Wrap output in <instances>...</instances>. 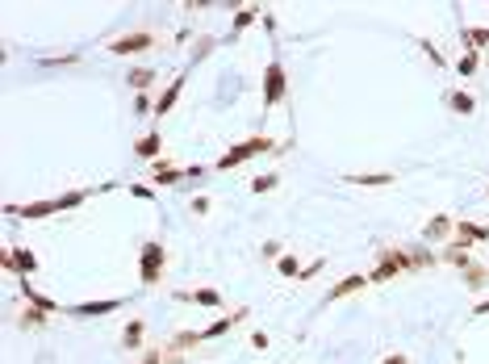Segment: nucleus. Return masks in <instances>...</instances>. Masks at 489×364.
Here are the masks:
<instances>
[{"mask_svg": "<svg viewBox=\"0 0 489 364\" xmlns=\"http://www.w3.org/2000/svg\"><path fill=\"white\" fill-rule=\"evenodd\" d=\"M126 302L122 297H105V302H80V306H71L67 314L71 319H100V314H113V310H122Z\"/></svg>", "mask_w": 489, "mask_h": 364, "instance_id": "8", "label": "nucleus"}, {"mask_svg": "<svg viewBox=\"0 0 489 364\" xmlns=\"http://www.w3.org/2000/svg\"><path fill=\"white\" fill-rule=\"evenodd\" d=\"M255 21H264V8L260 4H243L238 13H234V21H230V38H238L247 25H255Z\"/></svg>", "mask_w": 489, "mask_h": 364, "instance_id": "16", "label": "nucleus"}, {"mask_svg": "<svg viewBox=\"0 0 489 364\" xmlns=\"http://www.w3.org/2000/svg\"><path fill=\"white\" fill-rule=\"evenodd\" d=\"M34 273H38V256L30 247H13V276L21 280V276H34Z\"/></svg>", "mask_w": 489, "mask_h": 364, "instance_id": "18", "label": "nucleus"}, {"mask_svg": "<svg viewBox=\"0 0 489 364\" xmlns=\"http://www.w3.org/2000/svg\"><path fill=\"white\" fill-rule=\"evenodd\" d=\"M130 193H134V197H142V201H151V197H155V188H146V184H130Z\"/></svg>", "mask_w": 489, "mask_h": 364, "instance_id": "38", "label": "nucleus"}, {"mask_svg": "<svg viewBox=\"0 0 489 364\" xmlns=\"http://www.w3.org/2000/svg\"><path fill=\"white\" fill-rule=\"evenodd\" d=\"M276 184H280V176H276V172H267V176H255V181H251V193H272Z\"/></svg>", "mask_w": 489, "mask_h": 364, "instance_id": "30", "label": "nucleus"}, {"mask_svg": "<svg viewBox=\"0 0 489 364\" xmlns=\"http://www.w3.org/2000/svg\"><path fill=\"white\" fill-rule=\"evenodd\" d=\"M180 181H188L184 168H172V164H163V159L155 164V184H159V188H163V184H180Z\"/></svg>", "mask_w": 489, "mask_h": 364, "instance_id": "23", "label": "nucleus"}, {"mask_svg": "<svg viewBox=\"0 0 489 364\" xmlns=\"http://www.w3.org/2000/svg\"><path fill=\"white\" fill-rule=\"evenodd\" d=\"M410 260H414V273H418V268H435V264H439V256H435L431 247H410Z\"/></svg>", "mask_w": 489, "mask_h": 364, "instance_id": "28", "label": "nucleus"}, {"mask_svg": "<svg viewBox=\"0 0 489 364\" xmlns=\"http://www.w3.org/2000/svg\"><path fill=\"white\" fill-rule=\"evenodd\" d=\"M134 155H138V159H155V164H159V155H163V135H159V130H146V135L134 142Z\"/></svg>", "mask_w": 489, "mask_h": 364, "instance_id": "13", "label": "nucleus"}, {"mask_svg": "<svg viewBox=\"0 0 489 364\" xmlns=\"http://www.w3.org/2000/svg\"><path fill=\"white\" fill-rule=\"evenodd\" d=\"M401 273H414L410 247H381V251H376V268L368 273V285H385V280H398Z\"/></svg>", "mask_w": 489, "mask_h": 364, "instance_id": "2", "label": "nucleus"}, {"mask_svg": "<svg viewBox=\"0 0 489 364\" xmlns=\"http://www.w3.org/2000/svg\"><path fill=\"white\" fill-rule=\"evenodd\" d=\"M17 289H21V297H25L30 306H38V310H46V314H59V302H50L46 293H38V289L30 285V276H21V280H17Z\"/></svg>", "mask_w": 489, "mask_h": 364, "instance_id": "15", "label": "nucleus"}, {"mask_svg": "<svg viewBox=\"0 0 489 364\" xmlns=\"http://www.w3.org/2000/svg\"><path fill=\"white\" fill-rule=\"evenodd\" d=\"M142 364H163V348H146V352H142Z\"/></svg>", "mask_w": 489, "mask_h": 364, "instance_id": "36", "label": "nucleus"}, {"mask_svg": "<svg viewBox=\"0 0 489 364\" xmlns=\"http://www.w3.org/2000/svg\"><path fill=\"white\" fill-rule=\"evenodd\" d=\"M477 67H481V50H477V46H464V55L456 59V72L468 80V76H477Z\"/></svg>", "mask_w": 489, "mask_h": 364, "instance_id": "22", "label": "nucleus"}, {"mask_svg": "<svg viewBox=\"0 0 489 364\" xmlns=\"http://www.w3.org/2000/svg\"><path fill=\"white\" fill-rule=\"evenodd\" d=\"M92 197V188H76V193H63V197H50V201H30V205H4V214L13 218H25V222H42L50 214H63V210H76Z\"/></svg>", "mask_w": 489, "mask_h": 364, "instance_id": "1", "label": "nucleus"}, {"mask_svg": "<svg viewBox=\"0 0 489 364\" xmlns=\"http://www.w3.org/2000/svg\"><path fill=\"white\" fill-rule=\"evenodd\" d=\"M381 364H410V356H405V352H389Z\"/></svg>", "mask_w": 489, "mask_h": 364, "instance_id": "40", "label": "nucleus"}, {"mask_svg": "<svg viewBox=\"0 0 489 364\" xmlns=\"http://www.w3.org/2000/svg\"><path fill=\"white\" fill-rule=\"evenodd\" d=\"M214 38H197V46H192V63H201V59H209V55H214Z\"/></svg>", "mask_w": 489, "mask_h": 364, "instance_id": "31", "label": "nucleus"}, {"mask_svg": "<svg viewBox=\"0 0 489 364\" xmlns=\"http://www.w3.org/2000/svg\"><path fill=\"white\" fill-rule=\"evenodd\" d=\"M364 285H368V273H352V276H343L339 285H330L322 302H326V306H330V302H343V297H352V293H359Z\"/></svg>", "mask_w": 489, "mask_h": 364, "instance_id": "9", "label": "nucleus"}, {"mask_svg": "<svg viewBox=\"0 0 489 364\" xmlns=\"http://www.w3.org/2000/svg\"><path fill=\"white\" fill-rule=\"evenodd\" d=\"M192 214H209V197H197V201H192Z\"/></svg>", "mask_w": 489, "mask_h": 364, "instance_id": "41", "label": "nucleus"}, {"mask_svg": "<svg viewBox=\"0 0 489 364\" xmlns=\"http://www.w3.org/2000/svg\"><path fill=\"white\" fill-rule=\"evenodd\" d=\"M464 46H489V30H464Z\"/></svg>", "mask_w": 489, "mask_h": 364, "instance_id": "32", "label": "nucleus"}, {"mask_svg": "<svg viewBox=\"0 0 489 364\" xmlns=\"http://www.w3.org/2000/svg\"><path fill=\"white\" fill-rule=\"evenodd\" d=\"M201 343V331H180V335H172V343H168V352H188V348H197Z\"/></svg>", "mask_w": 489, "mask_h": 364, "instance_id": "25", "label": "nucleus"}, {"mask_svg": "<svg viewBox=\"0 0 489 364\" xmlns=\"http://www.w3.org/2000/svg\"><path fill=\"white\" fill-rule=\"evenodd\" d=\"M468 247H473V243H460V239H451V243H444L439 260H447L451 268H460V273H464V268L473 264V251H468Z\"/></svg>", "mask_w": 489, "mask_h": 364, "instance_id": "10", "label": "nucleus"}, {"mask_svg": "<svg viewBox=\"0 0 489 364\" xmlns=\"http://www.w3.org/2000/svg\"><path fill=\"white\" fill-rule=\"evenodd\" d=\"M155 46V34L151 30H130V34H117L113 42H109V50L113 55H142V50H151Z\"/></svg>", "mask_w": 489, "mask_h": 364, "instance_id": "6", "label": "nucleus"}, {"mask_svg": "<svg viewBox=\"0 0 489 364\" xmlns=\"http://www.w3.org/2000/svg\"><path fill=\"white\" fill-rule=\"evenodd\" d=\"M126 84H130L134 92H146L151 84H155V72H151V67H134L130 76H126Z\"/></svg>", "mask_w": 489, "mask_h": 364, "instance_id": "27", "label": "nucleus"}, {"mask_svg": "<svg viewBox=\"0 0 489 364\" xmlns=\"http://www.w3.org/2000/svg\"><path fill=\"white\" fill-rule=\"evenodd\" d=\"M473 314H477V319H481V314H489V302H477V306H473Z\"/></svg>", "mask_w": 489, "mask_h": 364, "instance_id": "42", "label": "nucleus"}, {"mask_svg": "<svg viewBox=\"0 0 489 364\" xmlns=\"http://www.w3.org/2000/svg\"><path fill=\"white\" fill-rule=\"evenodd\" d=\"M485 193H489V188H485Z\"/></svg>", "mask_w": 489, "mask_h": 364, "instance_id": "43", "label": "nucleus"}, {"mask_svg": "<svg viewBox=\"0 0 489 364\" xmlns=\"http://www.w3.org/2000/svg\"><path fill=\"white\" fill-rule=\"evenodd\" d=\"M444 105L447 109H451V113H464V118H468V113H473V109H477V101H473V92H464V89H451L444 96Z\"/></svg>", "mask_w": 489, "mask_h": 364, "instance_id": "20", "label": "nucleus"}, {"mask_svg": "<svg viewBox=\"0 0 489 364\" xmlns=\"http://www.w3.org/2000/svg\"><path fill=\"white\" fill-rule=\"evenodd\" d=\"M267 343H272V339H267L264 331H251V348H260V352H264Z\"/></svg>", "mask_w": 489, "mask_h": 364, "instance_id": "39", "label": "nucleus"}, {"mask_svg": "<svg viewBox=\"0 0 489 364\" xmlns=\"http://www.w3.org/2000/svg\"><path fill=\"white\" fill-rule=\"evenodd\" d=\"M134 113H138V118L155 113V101H151V92H138V101H134Z\"/></svg>", "mask_w": 489, "mask_h": 364, "instance_id": "33", "label": "nucleus"}, {"mask_svg": "<svg viewBox=\"0 0 489 364\" xmlns=\"http://www.w3.org/2000/svg\"><path fill=\"white\" fill-rule=\"evenodd\" d=\"M176 302H197V306L222 310V293L218 289H176Z\"/></svg>", "mask_w": 489, "mask_h": 364, "instance_id": "11", "label": "nucleus"}, {"mask_svg": "<svg viewBox=\"0 0 489 364\" xmlns=\"http://www.w3.org/2000/svg\"><path fill=\"white\" fill-rule=\"evenodd\" d=\"M184 80H188V72H180L176 80L168 84V92H159V96H155V118L172 113V105H176V101H180V92H184Z\"/></svg>", "mask_w": 489, "mask_h": 364, "instance_id": "12", "label": "nucleus"}, {"mask_svg": "<svg viewBox=\"0 0 489 364\" xmlns=\"http://www.w3.org/2000/svg\"><path fill=\"white\" fill-rule=\"evenodd\" d=\"M322 273V260H313V264H306V268H301V276H297V280H310V276H318Z\"/></svg>", "mask_w": 489, "mask_h": 364, "instance_id": "37", "label": "nucleus"}, {"mask_svg": "<svg viewBox=\"0 0 489 364\" xmlns=\"http://www.w3.org/2000/svg\"><path fill=\"white\" fill-rule=\"evenodd\" d=\"M276 147H280V142H272L267 135H251V138H243L238 147L222 151L214 168H218V172H234L238 164H247V159H255V155H264V151H272V155H276Z\"/></svg>", "mask_w": 489, "mask_h": 364, "instance_id": "3", "label": "nucleus"}, {"mask_svg": "<svg viewBox=\"0 0 489 364\" xmlns=\"http://www.w3.org/2000/svg\"><path fill=\"white\" fill-rule=\"evenodd\" d=\"M50 322V314L46 310H38V306H25V314L17 319V326H25V331H38V326H46Z\"/></svg>", "mask_w": 489, "mask_h": 364, "instance_id": "26", "label": "nucleus"}, {"mask_svg": "<svg viewBox=\"0 0 489 364\" xmlns=\"http://www.w3.org/2000/svg\"><path fill=\"white\" fill-rule=\"evenodd\" d=\"M460 280H464V289H468V293H481V289H485V285H489V268H485V264H477V260H473V264H468V268L460 273Z\"/></svg>", "mask_w": 489, "mask_h": 364, "instance_id": "19", "label": "nucleus"}, {"mask_svg": "<svg viewBox=\"0 0 489 364\" xmlns=\"http://www.w3.org/2000/svg\"><path fill=\"white\" fill-rule=\"evenodd\" d=\"M422 46V55H427V59H431V63H435V67H444L447 59H444V50H439V46H431V42H418Z\"/></svg>", "mask_w": 489, "mask_h": 364, "instance_id": "34", "label": "nucleus"}, {"mask_svg": "<svg viewBox=\"0 0 489 364\" xmlns=\"http://www.w3.org/2000/svg\"><path fill=\"white\" fill-rule=\"evenodd\" d=\"M163 268H168V247L163 243H142V251H138V276H142V285L151 289V285H159L163 280Z\"/></svg>", "mask_w": 489, "mask_h": 364, "instance_id": "4", "label": "nucleus"}, {"mask_svg": "<svg viewBox=\"0 0 489 364\" xmlns=\"http://www.w3.org/2000/svg\"><path fill=\"white\" fill-rule=\"evenodd\" d=\"M284 101H289V76H284V63L272 59L264 72V109H276Z\"/></svg>", "mask_w": 489, "mask_h": 364, "instance_id": "5", "label": "nucleus"}, {"mask_svg": "<svg viewBox=\"0 0 489 364\" xmlns=\"http://www.w3.org/2000/svg\"><path fill=\"white\" fill-rule=\"evenodd\" d=\"M456 239L460 243H489V227H481V222H456Z\"/></svg>", "mask_w": 489, "mask_h": 364, "instance_id": "21", "label": "nucleus"}, {"mask_svg": "<svg viewBox=\"0 0 489 364\" xmlns=\"http://www.w3.org/2000/svg\"><path fill=\"white\" fill-rule=\"evenodd\" d=\"M280 256H284V243L267 239V243H264V260H280Z\"/></svg>", "mask_w": 489, "mask_h": 364, "instance_id": "35", "label": "nucleus"}, {"mask_svg": "<svg viewBox=\"0 0 489 364\" xmlns=\"http://www.w3.org/2000/svg\"><path fill=\"white\" fill-rule=\"evenodd\" d=\"M343 181L356 184V188H389L398 176L393 172H356V176H343Z\"/></svg>", "mask_w": 489, "mask_h": 364, "instance_id": "17", "label": "nucleus"}, {"mask_svg": "<svg viewBox=\"0 0 489 364\" xmlns=\"http://www.w3.org/2000/svg\"><path fill=\"white\" fill-rule=\"evenodd\" d=\"M247 306H238V310H230V314H222V319H214L209 326H201V343H209V339H222L226 331H234L238 322H247Z\"/></svg>", "mask_w": 489, "mask_h": 364, "instance_id": "7", "label": "nucleus"}, {"mask_svg": "<svg viewBox=\"0 0 489 364\" xmlns=\"http://www.w3.org/2000/svg\"><path fill=\"white\" fill-rule=\"evenodd\" d=\"M142 335H146V322L130 319V322H126V331H122V343H126L130 352H138V348H142Z\"/></svg>", "mask_w": 489, "mask_h": 364, "instance_id": "24", "label": "nucleus"}, {"mask_svg": "<svg viewBox=\"0 0 489 364\" xmlns=\"http://www.w3.org/2000/svg\"><path fill=\"white\" fill-rule=\"evenodd\" d=\"M276 273H280V276H301V264H297V256H289V251H284V256L276 260Z\"/></svg>", "mask_w": 489, "mask_h": 364, "instance_id": "29", "label": "nucleus"}, {"mask_svg": "<svg viewBox=\"0 0 489 364\" xmlns=\"http://www.w3.org/2000/svg\"><path fill=\"white\" fill-rule=\"evenodd\" d=\"M422 234H427L431 243H447V234H456V218H451V214H435V218L422 227Z\"/></svg>", "mask_w": 489, "mask_h": 364, "instance_id": "14", "label": "nucleus"}]
</instances>
